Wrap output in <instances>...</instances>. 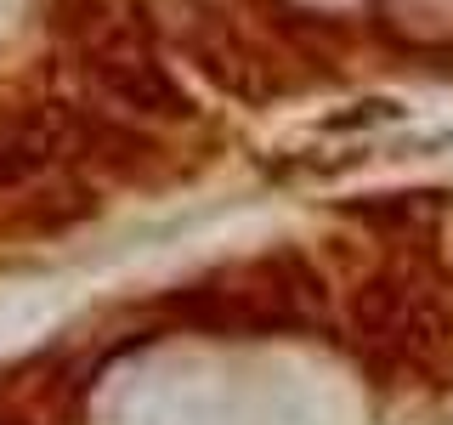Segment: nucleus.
Wrapping results in <instances>:
<instances>
[{"mask_svg":"<svg viewBox=\"0 0 453 425\" xmlns=\"http://www.w3.org/2000/svg\"><path fill=\"white\" fill-rule=\"evenodd\" d=\"M165 318L226 340H266V335H323L334 323L329 278L295 250H273L255 261H233L216 273L181 283L159 301Z\"/></svg>","mask_w":453,"mask_h":425,"instance_id":"obj_1","label":"nucleus"},{"mask_svg":"<svg viewBox=\"0 0 453 425\" xmlns=\"http://www.w3.org/2000/svg\"><path fill=\"white\" fill-rule=\"evenodd\" d=\"M68 159V108H18L0 120V193L46 188Z\"/></svg>","mask_w":453,"mask_h":425,"instance_id":"obj_3","label":"nucleus"},{"mask_svg":"<svg viewBox=\"0 0 453 425\" xmlns=\"http://www.w3.org/2000/svg\"><path fill=\"white\" fill-rule=\"evenodd\" d=\"M346 329L380 368H419L453 335V273L436 250L386 255L346 301Z\"/></svg>","mask_w":453,"mask_h":425,"instance_id":"obj_2","label":"nucleus"}]
</instances>
